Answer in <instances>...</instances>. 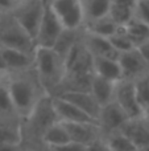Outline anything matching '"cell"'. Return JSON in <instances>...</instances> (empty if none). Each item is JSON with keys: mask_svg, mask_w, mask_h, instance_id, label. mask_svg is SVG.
Wrapping results in <instances>:
<instances>
[{"mask_svg": "<svg viewBox=\"0 0 149 151\" xmlns=\"http://www.w3.org/2000/svg\"><path fill=\"white\" fill-rule=\"evenodd\" d=\"M120 133H123L136 146L137 150L149 146V127L143 117L139 119H129L121 127Z\"/></svg>", "mask_w": 149, "mask_h": 151, "instance_id": "4fadbf2b", "label": "cell"}, {"mask_svg": "<svg viewBox=\"0 0 149 151\" xmlns=\"http://www.w3.org/2000/svg\"><path fill=\"white\" fill-rule=\"evenodd\" d=\"M118 63L120 65L123 80L133 81L135 82V81L149 74V68L137 48L129 50V52L120 53Z\"/></svg>", "mask_w": 149, "mask_h": 151, "instance_id": "ba28073f", "label": "cell"}, {"mask_svg": "<svg viewBox=\"0 0 149 151\" xmlns=\"http://www.w3.org/2000/svg\"><path fill=\"white\" fill-rule=\"evenodd\" d=\"M32 114H33L32 118H33L34 127L38 131H42V135L52 125L60 122L57 118V114L54 111V107H53L52 99H48V98L36 104Z\"/></svg>", "mask_w": 149, "mask_h": 151, "instance_id": "7c38bea8", "label": "cell"}, {"mask_svg": "<svg viewBox=\"0 0 149 151\" xmlns=\"http://www.w3.org/2000/svg\"><path fill=\"white\" fill-rule=\"evenodd\" d=\"M108 40H110L111 45L115 48V50L119 53V55H120V53L129 52V50H132V49H136L135 45L128 40V37L124 35V32L121 31L120 27H119L118 32H116L112 37H110Z\"/></svg>", "mask_w": 149, "mask_h": 151, "instance_id": "484cf974", "label": "cell"}, {"mask_svg": "<svg viewBox=\"0 0 149 151\" xmlns=\"http://www.w3.org/2000/svg\"><path fill=\"white\" fill-rule=\"evenodd\" d=\"M143 119H144V122L148 125V127H149V111H145L144 114H143Z\"/></svg>", "mask_w": 149, "mask_h": 151, "instance_id": "d590c367", "label": "cell"}, {"mask_svg": "<svg viewBox=\"0 0 149 151\" xmlns=\"http://www.w3.org/2000/svg\"><path fill=\"white\" fill-rule=\"evenodd\" d=\"M0 76H1V73H0Z\"/></svg>", "mask_w": 149, "mask_h": 151, "instance_id": "f35d334b", "label": "cell"}, {"mask_svg": "<svg viewBox=\"0 0 149 151\" xmlns=\"http://www.w3.org/2000/svg\"><path fill=\"white\" fill-rule=\"evenodd\" d=\"M13 111H15V107H13L12 99H11L8 86L0 83V113H3V114H11Z\"/></svg>", "mask_w": 149, "mask_h": 151, "instance_id": "83f0119b", "label": "cell"}, {"mask_svg": "<svg viewBox=\"0 0 149 151\" xmlns=\"http://www.w3.org/2000/svg\"><path fill=\"white\" fill-rule=\"evenodd\" d=\"M128 117L121 110V107L112 101L111 104L100 107V113L98 117V123L108 133H116L120 131L121 127L128 122Z\"/></svg>", "mask_w": 149, "mask_h": 151, "instance_id": "30bf717a", "label": "cell"}, {"mask_svg": "<svg viewBox=\"0 0 149 151\" xmlns=\"http://www.w3.org/2000/svg\"><path fill=\"white\" fill-rule=\"evenodd\" d=\"M83 45L92 57L110 58V60H118L119 58V53L111 45L110 40L104 39V37L86 33V39H84Z\"/></svg>", "mask_w": 149, "mask_h": 151, "instance_id": "5bb4252c", "label": "cell"}, {"mask_svg": "<svg viewBox=\"0 0 149 151\" xmlns=\"http://www.w3.org/2000/svg\"><path fill=\"white\" fill-rule=\"evenodd\" d=\"M12 1H20V3H25V1H28V0H12Z\"/></svg>", "mask_w": 149, "mask_h": 151, "instance_id": "74e56055", "label": "cell"}, {"mask_svg": "<svg viewBox=\"0 0 149 151\" xmlns=\"http://www.w3.org/2000/svg\"><path fill=\"white\" fill-rule=\"evenodd\" d=\"M7 70V66H5V63H4V58H3V55H1V49H0V73Z\"/></svg>", "mask_w": 149, "mask_h": 151, "instance_id": "e575fe53", "label": "cell"}, {"mask_svg": "<svg viewBox=\"0 0 149 151\" xmlns=\"http://www.w3.org/2000/svg\"><path fill=\"white\" fill-rule=\"evenodd\" d=\"M33 63L40 82L45 89H55L60 86L66 74L63 60L49 48H36L33 52Z\"/></svg>", "mask_w": 149, "mask_h": 151, "instance_id": "6da1fadb", "label": "cell"}, {"mask_svg": "<svg viewBox=\"0 0 149 151\" xmlns=\"http://www.w3.org/2000/svg\"><path fill=\"white\" fill-rule=\"evenodd\" d=\"M44 9L45 0H28L23 3V5L12 15L18 25L33 39V41L38 32Z\"/></svg>", "mask_w": 149, "mask_h": 151, "instance_id": "5b68a950", "label": "cell"}, {"mask_svg": "<svg viewBox=\"0 0 149 151\" xmlns=\"http://www.w3.org/2000/svg\"><path fill=\"white\" fill-rule=\"evenodd\" d=\"M0 142L11 146H17L20 142V133L7 123H0Z\"/></svg>", "mask_w": 149, "mask_h": 151, "instance_id": "4316f807", "label": "cell"}, {"mask_svg": "<svg viewBox=\"0 0 149 151\" xmlns=\"http://www.w3.org/2000/svg\"><path fill=\"white\" fill-rule=\"evenodd\" d=\"M82 3L84 9V20L89 23V21L107 17L112 0H86V1L82 0Z\"/></svg>", "mask_w": 149, "mask_h": 151, "instance_id": "ffe728a7", "label": "cell"}, {"mask_svg": "<svg viewBox=\"0 0 149 151\" xmlns=\"http://www.w3.org/2000/svg\"><path fill=\"white\" fill-rule=\"evenodd\" d=\"M44 141L48 145L54 149V147L63 146L66 143H70V137H69L67 131H66L65 126L62 122H57L54 125H52L44 133Z\"/></svg>", "mask_w": 149, "mask_h": 151, "instance_id": "7402d4cb", "label": "cell"}, {"mask_svg": "<svg viewBox=\"0 0 149 151\" xmlns=\"http://www.w3.org/2000/svg\"><path fill=\"white\" fill-rule=\"evenodd\" d=\"M135 86H136L137 99L143 109V113L149 111V74L135 81Z\"/></svg>", "mask_w": 149, "mask_h": 151, "instance_id": "d4e9b609", "label": "cell"}, {"mask_svg": "<svg viewBox=\"0 0 149 151\" xmlns=\"http://www.w3.org/2000/svg\"><path fill=\"white\" fill-rule=\"evenodd\" d=\"M133 17L149 25V0H137Z\"/></svg>", "mask_w": 149, "mask_h": 151, "instance_id": "f1b7e54d", "label": "cell"}, {"mask_svg": "<svg viewBox=\"0 0 149 151\" xmlns=\"http://www.w3.org/2000/svg\"><path fill=\"white\" fill-rule=\"evenodd\" d=\"M0 47L12 48L28 55H33L36 45L34 41L13 19H8L0 27Z\"/></svg>", "mask_w": 149, "mask_h": 151, "instance_id": "7a4b0ae2", "label": "cell"}, {"mask_svg": "<svg viewBox=\"0 0 149 151\" xmlns=\"http://www.w3.org/2000/svg\"><path fill=\"white\" fill-rule=\"evenodd\" d=\"M77 31H67V29H63L61 36L58 37V40L55 41L53 50L60 56L61 58H65V56L69 53V50L77 44Z\"/></svg>", "mask_w": 149, "mask_h": 151, "instance_id": "603a6c76", "label": "cell"}, {"mask_svg": "<svg viewBox=\"0 0 149 151\" xmlns=\"http://www.w3.org/2000/svg\"><path fill=\"white\" fill-rule=\"evenodd\" d=\"M63 29L77 31L84 21L82 0H48Z\"/></svg>", "mask_w": 149, "mask_h": 151, "instance_id": "3957f363", "label": "cell"}, {"mask_svg": "<svg viewBox=\"0 0 149 151\" xmlns=\"http://www.w3.org/2000/svg\"><path fill=\"white\" fill-rule=\"evenodd\" d=\"M87 151H111V150L107 143L96 139V141H94L92 143H90L87 146Z\"/></svg>", "mask_w": 149, "mask_h": 151, "instance_id": "4dcf8cb0", "label": "cell"}, {"mask_svg": "<svg viewBox=\"0 0 149 151\" xmlns=\"http://www.w3.org/2000/svg\"><path fill=\"white\" fill-rule=\"evenodd\" d=\"M139 151H149V146H147V147H144V149H140Z\"/></svg>", "mask_w": 149, "mask_h": 151, "instance_id": "8d00e7d4", "label": "cell"}, {"mask_svg": "<svg viewBox=\"0 0 149 151\" xmlns=\"http://www.w3.org/2000/svg\"><path fill=\"white\" fill-rule=\"evenodd\" d=\"M57 96L65 99V101L70 102L71 105L78 107L79 110L86 113L87 115H90L92 119H95L98 122L100 106L95 101V98L92 97V94L90 91H66V93H61L57 94Z\"/></svg>", "mask_w": 149, "mask_h": 151, "instance_id": "8fae6325", "label": "cell"}, {"mask_svg": "<svg viewBox=\"0 0 149 151\" xmlns=\"http://www.w3.org/2000/svg\"><path fill=\"white\" fill-rule=\"evenodd\" d=\"M114 101L121 107L128 119H139L144 114L137 99L136 86L133 81L121 80L120 82L116 83Z\"/></svg>", "mask_w": 149, "mask_h": 151, "instance_id": "52a82bcc", "label": "cell"}, {"mask_svg": "<svg viewBox=\"0 0 149 151\" xmlns=\"http://www.w3.org/2000/svg\"><path fill=\"white\" fill-rule=\"evenodd\" d=\"M137 49H139V52L141 53L143 58H144V61L147 63V65L149 68V41H147L145 44H143V45H140Z\"/></svg>", "mask_w": 149, "mask_h": 151, "instance_id": "1f68e13d", "label": "cell"}, {"mask_svg": "<svg viewBox=\"0 0 149 151\" xmlns=\"http://www.w3.org/2000/svg\"><path fill=\"white\" fill-rule=\"evenodd\" d=\"M92 64H94V76H98L114 83H118L123 80V74H121L118 60L92 57Z\"/></svg>", "mask_w": 149, "mask_h": 151, "instance_id": "2e32d148", "label": "cell"}, {"mask_svg": "<svg viewBox=\"0 0 149 151\" xmlns=\"http://www.w3.org/2000/svg\"><path fill=\"white\" fill-rule=\"evenodd\" d=\"M115 86H116V83L110 82L107 80H103V78L98 77V76H94L91 81L90 93L92 94L95 101L99 104V106L103 107L114 101Z\"/></svg>", "mask_w": 149, "mask_h": 151, "instance_id": "e0dca14e", "label": "cell"}, {"mask_svg": "<svg viewBox=\"0 0 149 151\" xmlns=\"http://www.w3.org/2000/svg\"><path fill=\"white\" fill-rule=\"evenodd\" d=\"M0 49H1V55L4 58L7 70L8 69H12V70L26 69L28 66H31L32 61H33V55H28L25 52L12 49V48L0 47Z\"/></svg>", "mask_w": 149, "mask_h": 151, "instance_id": "d6986e66", "label": "cell"}, {"mask_svg": "<svg viewBox=\"0 0 149 151\" xmlns=\"http://www.w3.org/2000/svg\"><path fill=\"white\" fill-rule=\"evenodd\" d=\"M0 151H16V146H11V145H5L0 142Z\"/></svg>", "mask_w": 149, "mask_h": 151, "instance_id": "836d02e7", "label": "cell"}, {"mask_svg": "<svg viewBox=\"0 0 149 151\" xmlns=\"http://www.w3.org/2000/svg\"><path fill=\"white\" fill-rule=\"evenodd\" d=\"M53 150L54 151H87V146L70 142V143H66V145H63V146L54 147Z\"/></svg>", "mask_w": 149, "mask_h": 151, "instance_id": "f546056e", "label": "cell"}, {"mask_svg": "<svg viewBox=\"0 0 149 151\" xmlns=\"http://www.w3.org/2000/svg\"><path fill=\"white\" fill-rule=\"evenodd\" d=\"M62 31H63L62 24L60 23L55 13L53 12L49 1L45 0L44 15H42V20H41V24H40L38 32L36 35V39H34L36 48H49V49H53L55 41L61 36Z\"/></svg>", "mask_w": 149, "mask_h": 151, "instance_id": "8992f818", "label": "cell"}, {"mask_svg": "<svg viewBox=\"0 0 149 151\" xmlns=\"http://www.w3.org/2000/svg\"><path fill=\"white\" fill-rule=\"evenodd\" d=\"M137 0H112V4L120 5V7H127V8H132L135 9L136 7Z\"/></svg>", "mask_w": 149, "mask_h": 151, "instance_id": "d6a6232c", "label": "cell"}, {"mask_svg": "<svg viewBox=\"0 0 149 151\" xmlns=\"http://www.w3.org/2000/svg\"><path fill=\"white\" fill-rule=\"evenodd\" d=\"M52 104L54 107V111L57 114V118L60 122L63 123H91V125H98L95 119H92L90 115L79 110L70 102L62 99L61 97L55 96L52 98Z\"/></svg>", "mask_w": 149, "mask_h": 151, "instance_id": "9c48e42d", "label": "cell"}, {"mask_svg": "<svg viewBox=\"0 0 149 151\" xmlns=\"http://www.w3.org/2000/svg\"><path fill=\"white\" fill-rule=\"evenodd\" d=\"M107 145L111 151H139L136 146L120 131L111 134Z\"/></svg>", "mask_w": 149, "mask_h": 151, "instance_id": "cb8c5ba5", "label": "cell"}, {"mask_svg": "<svg viewBox=\"0 0 149 151\" xmlns=\"http://www.w3.org/2000/svg\"><path fill=\"white\" fill-rule=\"evenodd\" d=\"M118 29L119 27L111 20L110 16L87 23V33L95 35V36H99V37H104V39L112 37L118 32Z\"/></svg>", "mask_w": 149, "mask_h": 151, "instance_id": "44dd1931", "label": "cell"}, {"mask_svg": "<svg viewBox=\"0 0 149 151\" xmlns=\"http://www.w3.org/2000/svg\"><path fill=\"white\" fill-rule=\"evenodd\" d=\"M128 40L135 45V48H139L140 45L149 41V25L144 24L143 21L132 17L124 27H120Z\"/></svg>", "mask_w": 149, "mask_h": 151, "instance_id": "ac0fdd59", "label": "cell"}, {"mask_svg": "<svg viewBox=\"0 0 149 151\" xmlns=\"http://www.w3.org/2000/svg\"><path fill=\"white\" fill-rule=\"evenodd\" d=\"M63 123V122H62ZM67 131L70 141L74 143H79L83 146H89L94 141H96V126L91 123H63Z\"/></svg>", "mask_w": 149, "mask_h": 151, "instance_id": "9a60e30c", "label": "cell"}, {"mask_svg": "<svg viewBox=\"0 0 149 151\" xmlns=\"http://www.w3.org/2000/svg\"><path fill=\"white\" fill-rule=\"evenodd\" d=\"M15 111L21 114H31L36 106V88L28 78L18 77L11 81L8 85Z\"/></svg>", "mask_w": 149, "mask_h": 151, "instance_id": "277c9868", "label": "cell"}]
</instances>
